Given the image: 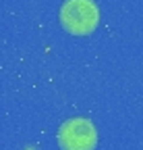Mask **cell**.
Segmentation results:
<instances>
[{"label":"cell","instance_id":"2","mask_svg":"<svg viewBox=\"0 0 143 150\" xmlns=\"http://www.w3.org/2000/svg\"><path fill=\"white\" fill-rule=\"evenodd\" d=\"M58 142L62 150H93L98 142V131L91 121L75 117L62 123L58 131Z\"/></svg>","mask_w":143,"mask_h":150},{"label":"cell","instance_id":"1","mask_svg":"<svg viewBox=\"0 0 143 150\" xmlns=\"http://www.w3.org/2000/svg\"><path fill=\"white\" fill-rule=\"evenodd\" d=\"M100 21L98 6L91 0H66L60 8V23L70 33H89Z\"/></svg>","mask_w":143,"mask_h":150}]
</instances>
